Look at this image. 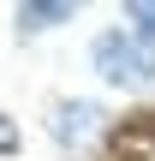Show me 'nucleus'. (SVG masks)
Instances as JSON below:
<instances>
[{"instance_id":"nucleus-1","label":"nucleus","mask_w":155,"mask_h":161,"mask_svg":"<svg viewBox=\"0 0 155 161\" xmlns=\"http://www.w3.org/2000/svg\"><path fill=\"white\" fill-rule=\"evenodd\" d=\"M96 66L113 78V84H143L155 72V54L137 42V36H125V30H108L102 42H96Z\"/></svg>"},{"instance_id":"nucleus-2","label":"nucleus","mask_w":155,"mask_h":161,"mask_svg":"<svg viewBox=\"0 0 155 161\" xmlns=\"http://www.w3.org/2000/svg\"><path fill=\"white\" fill-rule=\"evenodd\" d=\"M66 12H72V6H24L18 18H30V24H42V18H66Z\"/></svg>"},{"instance_id":"nucleus-3","label":"nucleus","mask_w":155,"mask_h":161,"mask_svg":"<svg viewBox=\"0 0 155 161\" xmlns=\"http://www.w3.org/2000/svg\"><path fill=\"white\" fill-rule=\"evenodd\" d=\"M12 149H18V125L0 114V155H12Z\"/></svg>"}]
</instances>
